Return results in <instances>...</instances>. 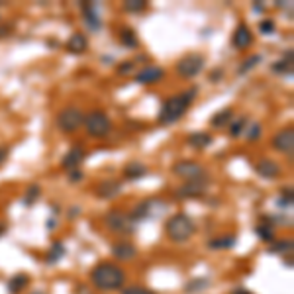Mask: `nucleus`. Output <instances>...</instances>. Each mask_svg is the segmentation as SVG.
<instances>
[{"label": "nucleus", "instance_id": "b1692460", "mask_svg": "<svg viewBox=\"0 0 294 294\" xmlns=\"http://www.w3.org/2000/svg\"><path fill=\"white\" fill-rule=\"evenodd\" d=\"M236 236L234 234H226V236H216L208 242V247L210 249H232L236 245Z\"/></svg>", "mask_w": 294, "mask_h": 294}, {"label": "nucleus", "instance_id": "412c9836", "mask_svg": "<svg viewBox=\"0 0 294 294\" xmlns=\"http://www.w3.org/2000/svg\"><path fill=\"white\" fill-rule=\"evenodd\" d=\"M212 142H214V138L208 132H195L187 138V144L195 149H206V147L212 146Z\"/></svg>", "mask_w": 294, "mask_h": 294}, {"label": "nucleus", "instance_id": "0eeeda50", "mask_svg": "<svg viewBox=\"0 0 294 294\" xmlns=\"http://www.w3.org/2000/svg\"><path fill=\"white\" fill-rule=\"evenodd\" d=\"M204 65H206L204 55H200V53H189V55H185V57H181L177 61V73L183 79H195V77H198L202 73Z\"/></svg>", "mask_w": 294, "mask_h": 294}, {"label": "nucleus", "instance_id": "cd10ccee", "mask_svg": "<svg viewBox=\"0 0 294 294\" xmlns=\"http://www.w3.org/2000/svg\"><path fill=\"white\" fill-rule=\"evenodd\" d=\"M259 63H261V55H249L244 63L238 67V75H247V73L253 71Z\"/></svg>", "mask_w": 294, "mask_h": 294}, {"label": "nucleus", "instance_id": "37998d69", "mask_svg": "<svg viewBox=\"0 0 294 294\" xmlns=\"http://www.w3.org/2000/svg\"><path fill=\"white\" fill-rule=\"evenodd\" d=\"M10 30H12L10 26H4V28H0V38H2V36H8V32H10Z\"/></svg>", "mask_w": 294, "mask_h": 294}, {"label": "nucleus", "instance_id": "423d86ee", "mask_svg": "<svg viewBox=\"0 0 294 294\" xmlns=\"http://www.w3.org/2000/svg\"><path fill=\"white\" fill-rule=\"evenodd\" d=\"M173 173H175L179 179H185L187 183H191V181H208L206 169H204L198 161H191V159L177 161V163L173 165Z\"/></svg>", "mask_w": 294, "mask_h": 294}, {"label": "nucleus", "instance_id": "7ed1b4c3", "mask_svg": "<svg viewBox=\"0 0 294 294\" xmlns=\"http://www.w3.org/2000/svg\"><path fill=\"white\" fill-rule=\"evenodd\" d=\"M195 230H196L195 220H193L189 214H185V212H177V214H173V216L165 222V234H167V238H169L171 242H175V244H185V242H189V240L193 238Z\"/></svg>", "mask_w": 294, "mask_h": 294}, {"label": "nucleus", "instance_id": "49530a36", "mask_svg": "<svg viewBox=\"0 0 294 294\" xmlns=\"http://www.w3.org/2000/svg\"><path fill=\"white\" fill-rule=\"evenodd\" d=\"M48 228H49V230H51V228H55V218H51V220H49V222H48Z\"/></svg>", "mask_w": 294, "mask_h": 294}, {"label": "nucleus", "instance_id": "c85d7f7f", "mask_svg": "<svg viewBox=\"0 0 294 294\" xmlns=\"http://www.w3.org/2000/svg\"><path fill=\"white\" fill-rule=\"evenodd\" d=\"M271 69H273V73H277V75H289V77H291V75H293V61L281 59V61L273 63Z\"/></svg>", "mask_w": 294, "mask_h": 294}, {"label": "nucleus", "instance_id": "a19ab883", "mask_svg": "<svg viewBox=\"0 0 294 294\" xmlns=\"http://www.w3.org/2000/svg\"><path fill=\"white\" fill-rule=\"evenodd\" d=\"M6 157H8V149L6 147H0V167L6 163Z\"/></svg>", "mask_w": 294, "mask_h": 294}, {"label": "nucleus", "instance_id": "a18cd8bd", "mask_svg": "<svg viewBox=\"0 0 294 294\" xmlns=\"http://www.w3.org/2000/svg\"><path fill=\"white\" fill-rule=\"evenodd\" d=\"M232 294H253V293H249V291H245V289H236Z\"/></svg>", "mask_w": 294, "mask_h": 294}, {"label": "nucleus", "instance_id": "c756f323", "mask_svg": "<svg viewBox=\"0 0 294 294\" xmlns=\"http://www.w3.org/2000/svg\"><path fill=\"white\" fill-rule=\"evenodd\" d=\"M208 287H210V281H208V279H195V281H189V283H187L185 291L189 294H195V293L204 291V289H208Z\"/></svg>", "mask_w": 294, "mask_h": 294}, {"label": "nucleus", "instance_id": "f704fd0d", "mask_svg": "<svg viewBox=\"0 0 294 294\" xmlns=\"http://www.w3.org/2000/svg\"><path fill=\"white\" fill-rule=\"evenodd\" d=\"M275 30H277V26H275V22L269 18V20H263L261 24H259V32L263 34V36H271V34H275Z\"/></svg>", "mask_w": 294, "mask_h": 294}, {"label": "nucleus", "instance_id": "f257e3e1", "mask_svg": "<svg viewBox=\"0 0 294 294\" xmlns=\"http://www.w3.org/2000/svg\"><path fill=\"white\" fill-rule=\"evenodd\" d=\"M91 283H93L95 289L102 291V293L122 291L124 283H126V273L118 263L102 261L91 271Z\"/></svg>", "mask_w": 294, "mask_h": 294}, {"label": "nucleus", "instance_id": "c03bdc74", "mask_svg": "<svg viewBox=\"0 0 294 294\" xmlns=\"http://www.w3.org/2000/svg\"><path fill=\"white\" fill-rule=\"evenodd\" d=\"M8 232V228H6V224L4 222H0V238H4V234Z\"/></svg>", "mask_w": 294, "mask_h": 294}, {"label": "nucleus", "instance_id": "1a4fd4ad", "mask_svg": "<svg viewBox=\"0 0 294 294\" xmlns=\"http://www.w3.org/2000/svg\"><path fill=\"white\" fill-rule=\"evenodd\" d=\"M273 149H277L279 153H285V155L293 157V151H294V128L293 126L281 130V132L273 138Z\"/></svg>", "mask_w": 294, "mask_h": 294}, {"label": "nucleus", "instance_id": "f03ea898", "mask_svg": "<svg viewBox=\"0 0 294 294\" xmlns=\"http://www.w3.org/2000/svg\"><path fill=\"white\" fill-rule=\"evenodd\" d=\"M196 89H189L181 95H175V97L167 98L165 104L161 106V112H159V124L163 126H169V124H175L177 120H181L185 116V112L189 110V106L193 104V100L196 97Z\"/></svg>", "mask_w": 294, "mask_h": 294}, {"label": "nucleus", "instance_id": "58836bf2", "mask_svg": "<svg viewBox=\"0 0 294 294\" xmlns=\"http://www.w3.org/2000/svg\"><path fill=\"white\" fill-rule=\"evenodd\" d=\"M222 77H224V69H216V71L210 73V81H212V83H220Z\"/></svg>", "mask_w": 294, "mask_h": 294}, {"label": "nucleus", "instance_id": "4be33fe9", "mask_svg": "<svg viewBox=\"0 0 294 294\" xmlns=\"http://www.w3.org/2000/svg\"><path fill=\"white\" fill-rule=\"evenodd\" d=\"M232 118H234V110H232V108H224V110L216 112V114L210 118V126L216 128V130H222V128H226V126L232 122Z\"/></svg>", "mask_w": 294, "mask_h": 294}, {"label": "nucleus", "instance_id": "a878e982", "mask_svg": "<svg viewBox=\"0 0 294 294\" xmlns=\"http://www.w3.org/2000/svg\"><path fill=\"white\" fill-rule=\"evenodd\" d=\"M293 247V240H275L269 245V253H273V255H291Z\"/></svg>", "mask_w": 294, "mask_h": 294}, {"label": "nucleus", "instance_id": "c9c22d12", "mask_svg": "<svg viewBox=\"0 0 294 294\" xmlns=\"http://www.w3.org/2000/svg\"><path fill=\"white\" fill-rule=\"evenodd\" d=\"M245 130H247V140H249V142H255V140L261 138V124H251V126L245 128Z\"/></svg>", "mask_w": 294, "mask_h": 294}, {"label": "nucleus", "instance_id": "9d476101", "mask_svg": "<svg viewBox=\"0 0 294 294\" xmlns=\"http://www.w3.org/2000/svg\"><path fill=\"white\" fill-rule=\"evenodd\" d=\"M206 183L208 181H191V183H185L183 187H179L175 191V196L181 198V200H189V198H200L206 193Z\"/></svg>", "mask_w": 294, "mask_h": 294}, {"label": "nucleus", "instance_id": "473e14b6", "mask_svg": "<svg viewBox=\"0 0 294 294\" xmlns=\"http://www.w3.org/2000/svg\"><path fill=\"white\" fill-rule=\"evenodd\" d=\"M42 195V189L38 187V185H32V187H28V191H26V195H24V204L26 206H32L38 198Z\"/></svg>", "mask_w": 294, "mask_h": 294}, {"label": "nucleus", "instance_id": "6e6552de", "mask_svg": "<svg viewBox=\"0 0 294 294\" xmlns=\"http://www.w3.org/2000/svg\"><path fill=\"white\" fill-rule=\"evenodd\" d=\"M104 222H106V226H108L112 232H116V234H130V232L134 230V222H132L130 216H128L126 212H122V210H110V212L106 214Z\"/></svg>", "mask_w": 294, "mask_h": 294}, {"label": "nucleus", "instance_id": "5701e85b", "mask_svg": "<svg viewBox=\"0 0 294 294\" xmlns=\"http://www.w3.org/2000/svg\"><path fill=\"white\" fill-rule=\"evenodd\" d=\"M28 285H30V277L24 275V273H18V275H14V277L8 281V293L20 294L22 291H26Z\"/></svg>", "mask_w": 294, "mask_h": 294}, {"label": "nucleus", "instance_id": "2f4dec72", "mask_svg": "<svg viewBox=\"0 0 294 294\" xmlns=\"http://www.w3.org/2000/svg\"><path fill=\"white\" fill-rule=\"evenodd\" d=\"M245 126H247V118H240L236 122L230 124V136L232 138H240L245 134Z\"/></svg>", "mask_w": 294, "mask_h": 294}, {"label": "nucleus", "instance_id": "39448f33", "mask_svg": "<svg viewBox=\"0 0 294 294\" xmlns=\"http://www.w3.org/2000/svg\"><path fill=\"white\" fill-rule=\"evenodd\" d=\"M83 120H85L83 110L75 108V106H69V108H63L57 114V128L63 134H75L83 126Z\"/></svg>", "mask_w": 294, "mask_h": 294}, {"label": "nucleus", "instance_id": "393cba45", "mask_svg": "<svg viewBox=\"0 0 294 294\" xmlns=\"http://www.w3.org/2000/svg\"><path fill=\"white\" fill-rule=\"evenodd\" d=\"M118 38H120V44L128 49H136L138 46H140L138 34H136L132 28H122L120 34H118Z\"/></svg>", "mask_w": 294, "mask_h": 294}, {"label": "nucleus", "instance_id": "de8ad7c7", "mask_svg": "<svg viewBox=\"0 0 294 294\" xmlns=\"http://www.w3.org/2000/svg\"><path fill=\"white\" fill-rule=\"evenodd\" d=\"M30 294H46V293H42V291H36V293H30Z\"/></svg>", "mask_w": 294, "mask_h": 294}, {"label": "nucleus", "instance_id": "4468645a", "mask_svg": "<svg viewBox=\"0 0 294 294\" xmlns=\"http://www.w3.org/2000/svg\"><path fill=\"white\" fill-rule=\"evenodd\" d=\"M81 10H83L85 24H87L91 30H100V28H102V20H100V16H98V8L95 2H83V4H81Z\"/></svg>", "mask_w": 294, "mask_h": 294}, {"label": "nucleus", "instance_id": "20e7f679", "mask_svg": "<svg viewBox=\"0 0 294 294\" xmlns=\"http://www.w3.org/2000/svg\"><path fill=\"white\" fill-rule=\"evenodd\" d=\"M83 124H85L87 134L91 138H97V140L106 138L112 132V122H110L108 114L102 112V110H91L89 114H85Z\"/></svg>", "mask_w": 294, "mask_h": 294}, {"label": "nucleus", "instance_id": "f3484780", "mask_svg": "<svg viewBox=\"0 0 294 294\" xmlns=\"http://www.w3.org/2000/svg\"><path fill=\"white\" fill-rule=\"evenodd\" d=\"M83 161H85V151L79 146H75L67 151V155L63 157V163H61V165H63V169H67V171H75Z\"/></svg>", "mask_w": 294, "mask_h": 294}, {"label": "nucleus", "instance_id": "7c9ffc66", "mask_svg": "<svg viewBox=\"0 0 294 294\" xmlns=\"http://www.w3.org/2000/svg\"><path fill=\"white\" fill-rule=\"evenodd\" d=\"M293 202H294V195H293V189L289 187V189H283L281 191V196H279V200H277V206L279 208H293Z\"/></svg>", "mask_w": 294, "mask_h": 294}, {"label": "nucleus", "instance_id": "a211bd4d", "mask_svg": "<svg viewBox=\"0 0 294 294\" xmlns=\"http://www.w3.org/2000/svg\"><path fill=\"white\" fill-rule=\"evenodd\" d=\"M255 234H257L259 240L265 242V244H271V242L277 240V238H275V230H273V220H271L269 216H263V218H261V224L255 226Z\"/></svg>", "mask_w": 294, "mask_h": 294}, {"label": "nucleus", "instance_id": "4c0bfd02", "mask_svg": "<svg viewBox=\"0 0 294 294\" xmlns=\"http://www.w3.org/2000/svg\"><path fill=\"white\" fill-rule=\"evenodd\" d=\"M136 69V63L134 61H124V63H120V67L116 69L118 71V75H128V73H132Z\"/></svg>", "mask_w": 294, "mask_h": 294}, {"label": "nucleus", "instance_id": "79ce46f5", "mask_svg": "<svg viewBox=\"0 0 294 294\" xmlns=\"http://www.w3.org/2000/svg\"><path fill=\"white\" fill-rule=\"evenodd\" d=\"M253 10H255L257 14H261V12L265 10V4H261V2H257V4H253Z\"/></svg>", "mask_w": 294, "mask_h": 294}, {"label": "nucleus", "instance_id": "e433bc0d", "mask_svg": "<svg viewBox=\"0 0 294 294\" xmlns=\"http://www.w3.org/2000/svg\"><path fill=\"white\" fill-rule=\"evenodd\" d=\"M122 294H157L149 289H144V287H138V285H132V287H126L122 289Z\"/></svg>", "mask_w": 294, "mask_h": 294}, {"label": "nucleus", "instance_id": "6ab92c4d", "mask_svg": "<svg viewBox=\"0 0 294 294\" xmlns=\"http://www.w3.org/2000/svg\"><path fill=\"white\" fill-rule=\"evenodd\" d=\"M147 173H149V169L140 161H132V163H128L124 167V177L128 181H140V179L147 177Z\"/></svg>", "mask_w": 294, "mask_h": 294}, {"label": "nucleus", "instance_id": "72a5a7b5", "mask_svg": "<svg viewBox=\"0 0 294 294\" xmlns=\"http://www.w3.org/2000/svg\"><path fill=\"white\" fill-rule=\"evenodd\" d=\"M146 8H147L146 0H128V2H124V10L126 12H142Z\"/></svg>", "mask_w": 294, "mask_h": 294}, {"label": "nucleus", "instance_id": "9b49d317", "mask_svg": "<svg viewBox=\"0 0 294 294\" xmlns=\"http://www.w3.org/2000/svg\"><path fill=\"white\" fill-rule=\"evenodd\" d=\"M255 171H257V175L261 179H269V181L281 177V165L277 161H273V159H259L255 163Z\"/></svg>", "mask_w": 294, "mask_h": 294}, {"label": "nucleus", "instance_id": "f8f14e48", "mask_svg": "<svg viewBox=\"0 0 294 294\" xmlns=\"http://www.w3.org/2000/svg\"><path fill=\"white\" fill-rule=\"evenodd\" d=\"M95 191H97L98 198H102V200H112V198L120 196V193H122V183L116 181V179H106V181L98 183Z\"/></svg>", "mask_w": 294, "mask_h": 294}, {"label": "nucleus", "instance_id": "aec40b11", "mask_svg": "<svg viewBox=\"0 0 294 294\" xmlns=\"http://www.w3.org/2000/svg\"><path fill=\"white\" fill-rule=\"evenodd\" d=\"M67 49H69L71 53H75V55L85 53V51L89 49V40H87V36H85L83 32H75V34L69 38V42H67Z\"/></svg>", "mask_w": 294, "mask_h": 294}, {"label": "nucleus", "instance_id": "2eb2a0df", "mask_svg": "<svg viewBox=\"0 0 294 294\" xmlns=\"http://www.w3.org/2000/svg\"><path fill=\"white\" fill-rule=\"evenodd\" d=\"M112 255L118 261H132V259H136L138 249H136V245L130 244V242H118V244L112 245Z\"/></svg>", "mask_w": 294, "mask_h": 294}, {"label": "nucleus", "instance_id": "bb28decb", "mask_svg": "<svg viewBox=\"0 0 294 294\" xmlns=\"http://www.w3.org/2000/svg\"><path fill=\"white\" fill-rule=\"evenodd\" d=\"M65 253H67V247L61 244V242H55V244L51 245V249H49L48 257H46V263H48V265L59 263V261L65 257Z\"/></svg>", "mask_w": 294, "mask_h": 294}, {"label": "nucleus", "instance_id": "ddd939ff", "mask_svg": "<svg viewBox=\"0 0 294 294\" xmlns=\"http://www.w3.org/2000/svg\"><path fill=\"white\" fill-rule=\"evenodd\" d=\"M165 77V71L161 67H144L138 75H136V83L138 85H155Z\"/></svg>", "mask_w": 294, "mask_h": 294}, {"label": "nucleus", "instance_id": "dca6fc26", "mask_svg": "<svg viewBox=\"0 0 294 294\" xmlns=\"http://www.w3.org/2000/svg\"><path fill=\"white\" fill-rule=\"evenodd\" d=\"M253 44V34L251 30L245 26V24H240L232 36V46L236 49H247Z\"/></svg>", "mask_w": 294, "mask_h": 294}, {"label": "nucleus", "instance_id": "ea45409f", "mask_svg": "<svg viewBox=\"0 0 294 294\" xmlns=\"http://www.w3.org/2000/svg\"><path fill=\"white\" fill-rule=\"evenodd\" d=\"M83 177H85V175H83L79 169H75V171H71V175H69V181H71V183H79V181H83Z\"/></svg>", "mask_w": 294, "mask_h": 294}]
</instances>
